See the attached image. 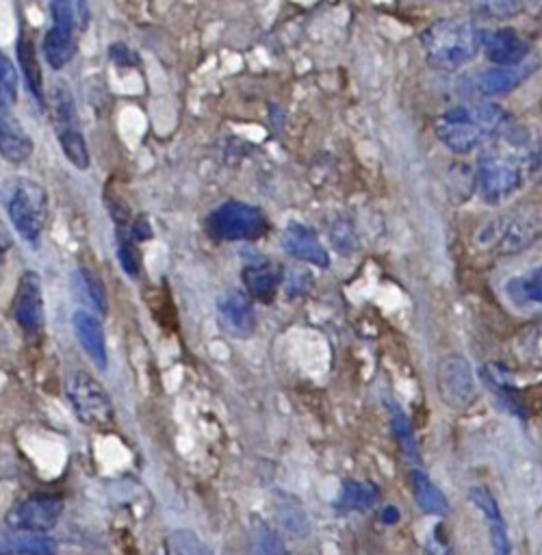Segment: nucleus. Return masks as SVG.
Returning <instances> with one entry per match:
<instances>
[{"label": "nucleus", "instance_id": "9b49d317", "mask_svg": "<svg viewBox=\"0 0 542 555\" xmlns=\"http://www.w3.org/2000/svg\"><path fill=\"white\" fill-rule=\"evenodd\" d=\"M63 514V499L50 492H35L13 505L7 525L22 533H48Z\"/></svg>", "mask_w": 542, "mask_h": 555}, {"label": "nucleus", "instance_id": "ddd939ff", "mask_svg": "<svg viewBox=\"0 0 542 555\" xmlns=\"http://www.w3.org/2000/svg\"><path fill=\"white\" fill-rule=\"evenodd\" d=\"M219 323L225 334L234 338H249L256 330V312L247 295L238 291L225 293L219 304Z\"/></svg>", "mask_w": 542, "mask_h": 555}, {"label": "nucleus", "instance_id": "a878e982", "mask_svg": "<svg viewBox=\"0 0 542 555\" xmlns=\"http://www.w3.org/2000/svg\"><path fill=\"white\" fill-rule=\"evenodd\" d=\"M525 0H473V9L483 20H509L522 11Z\"/></svg>", "mask_w": 542, "mask_h": 555}, {"label": "nucleus", "instance_id": "c85d7f7f", "mask_svg": "<svg viewBox=\"0 0 542 555\" xmlns=\"http://www.w3.org/2000/svg\"><path fill=\"white\" fill-rule=\"evenodd\" d=\"M117 258H119L121 269L130 278L139 275V254H137V249L132 245V238L121 228H117Z\"/></svg>", "mask_w": 542, "mask_h": 555}, {"label": "nucleus", "instance_id": "412c9836", "mask_svg": "<svg viewBox=\"0 0 542 555\" xmlns=\"http://www.w3.org/2000/svg\"><path fill=\"white\" fill-rule=\"evenodd\" d=\"M241 275H243L245 291L251 297H256L260 301H269L280 284L282 269L271 262H260V264H247Z\"/></svg>", "mask_w": 542, "mask_h": 555}, {"label": "nucleus", "instance_id": "bb28decb", "mask_svg": "<svg viewBox=\"0 0 542 555\" xmlns=\"http://www.w3.org/2000/svg\"><path fill=\"white\" fill-rule=\"evenodd\" d=\"M390 425L395 431L397 442L401 444V449L405 451V455L414 462H418V453H416V442H414V431L412 425L408 421V416L401 412L399 405H390Z\"/></svg>", "mask_w": 542, "mask_h": 555}, {"label": "nucleus", "instance_id": "6e6552de", "mask_svg": "<svg viewBox=\"0 0 542 555\" xmlns=\"http://www.w3.org/2000/svg\"><path fill=\"white\" fill-rule=\"evenodd\" d=\"M67 399L76 416L91 427L104 429L113 423L115 410L104 386L87 371H76L67 379Z\"/></svg>", "mask_w": 542, "mask_h": 555}, {"label": "nucleus", "instance_id": "5701e85b", "mask_svg": "<svg viewBox=\"0 0 542 555\" xmlns=\"http://www.w3.org/2000/svg\"><path fill=\"white\" fill-rule=\"evenodd\" d=\"M412 492H414L418 507L425 514H434V516L447 514L449 503H447L444 494L440 492L438 486H434V481L421 468L412 470Z\"/></svg>", "mask_w": 542, "mask_h": 555}, {"label": "nucleus", "instance_id": "6ab92c4d", "mask_svg": "<svg viewBox=\"0 0 542 555\" xmlns=\"http://www.w3.org/2000/svg\"><path fill=\"white\" fill-rule=\"evenodd\" d=\"M72 293H74L76 301H80L85 306V310L95 312V314H106V308H108L106 291L95 271H91L87 267H78L72 273Z\"/></svg>", "mask_w": 542, "mask_h": 555}, {"label": "nucleus", "instance_id": "dca6fc26", "mask_svg": "<svg viewBox=\"0 0 542 555\" xmlns=\"http://www.w3.org/2000/svg\"><path fill=\"white\" fill-rule=\"evenodd\" d=\"M33 139L13 117L11 104L0 102V156L9 163H24L33 154Z\"/></svg>", "mask_w": 542, "mask_h": 555}, {"label": "nucleus", "instance_id": "f8f14e48", "mask_svg": "<svg viewBox=\"0 0 542 555\" xmlns=\"http://www.w3.org/2000/svg\"><path fill=\"white\" fill-rule=\"evenodd\" d=\"M13 319L28 338H37L43 332V291L37 271H22L13 293Z\"/></svg>", "mask_w": 542, "mask_h": 555}, {"label": "nucleus", "instance_id": "7ed1b4c3", "mask_svg": "<svg viewBox=\"0 0 542 555\" xmlns=\"http://www.w3.org/2000/svg\"><path fill=\"white\" fill-rule=\"evenodd\" d=\"M7 215L15 232L37 247L48 221V193L43 184L30 178H13L7 186Z\"/></svg>", "mask_w": 542, "mask_h": 555}, {"label": "nucleus", "instance_id": "9d476101", "mask_svg": "<svg viewBox=\"0 0 542 555\" xmlns=\"http://www.w3.org/2000/svg\"><path fill=\"white\" fill-rule=\"evenodd\" d=\"M436 388L444 405L466 410L477 399V382L470 362L462 356H444L436 366Z\"/></svg>", "mask_w": 542, "mask_h": 555}, {"label": "nucleus", "instance_id": "f257e3e1", "mask_svg": "<svg viewBox=\"0 0 542 555\" xmlns=\"http://www.w3.org/2000/svg\"><path fill=\"white\" fill-rule=\"evenodd\" d=\"M481 35V28L466 17H442L423 30L421 43L431 67L451 72L479 52Z\"/></svg>", "mask_w": 542, "mask_h": 555}, {"label": "nucleus", "instance_id": "2eb2a0df", "mask_svg": "<svg viewBox=\"0 0 542 555\" xmlns=\"http://www.w3.org/2000/svg\"><path fill=\"white\" fill-rule=\"evenodd\" d=\"M282 247L288 256L310 262L314 267L325 269L330 264V256L325 251V247L321 245L319 236L314 230H310L308 225H301L297 221H291L282 234Z\"/></svg>", "mask_w": 542, "mask_h": 555}, {"label": "nucleus", "instance_id": "a211bd4d", "mask_svg": "<svg viewBox=\"0 0 542 555\" xmlns=\"http://www.w3.org/2000/svg\"><path fill=\"white\" fill-rule=\"evenodd\" d=\"M533 72L531 63H514V65H496L479 74L477 78V91L483 95H503L512 89H516L520 82L529 78Z\"/></svg>", "mask_w": 542, "mask_h": 555}, {"label": "nucleus", "instance_id": "1a4fd4ad", "mask_svg": "<svg viewBox=\"0 0 542 555\" xmlns=\"http://www.w3.org/2000/svg\"><path fill=\"white\" fill-rule=\"evenodd\" d=\"M52 113H54V128L59 137V145L65 158L80 171L89 167V147L85 134L80 130L78 113L72 93L65 87H56L52 93Z\"/></svg>", "mask_w": 542, "mask_h": 555}, {"label": "nucleus", "instance_id": "0eeeda50", "mask_svg": "<svg viewBox=\"0 0 542 555\" xmlns=\"http://www.w3.org/2000/svg\"><path fill=\"white\" fill-rule=\"evenodd\" d=\"M520 158L503 150H488L486 154H481L477 165V189L486 202L499 204L507 199L520 186Z\"/></svg>", "mask_w": 542, "mask_h": 555}, {"label": "nucleus", "instance_id": "aec40b11", "mask_svg": "<svg viewBox=\"0 0 542 555\" xmlns=\"http://www.w3.org/2000/svg\"><path fill=\"white\" fill-rule=\"evenodd\" d=\"M470 501L475 503V507L483 514V518H486V522H488L494 551L501 553V555L509 553L507 529H505V522H503V516H501V509H499L496 499L490 494L488 488L479 486V488H473V490H470Z\"/></svg>", "mask_w": 542, "mask_h": 555}, {"label": "nucleus", "instance_id": "f03ea898", "mask_svg": "<svg viewBox=\"0 0 542 555\" xmlns=\"http://www.w3.org/2000/svg\"><path fill=\"white\" fill-rule=\"evenodd\" d=\"M507 115L496 104L455 106L444 111L436 121L438 139L455 154H466L488 137L503 130Z\"/></svg>", "mask_w": 542, "mask_h": 555}, {"label": "nucleus", "instance_id": "393cba45", "mask_svg": "<svg viewBox=\"0 0 542 555\" xmlns=\"http://www.w3.org/2000/svg\"><path fill=\"white\" fill-rule=\"evenodd\" d=\"M505 291H507L509 299L514 304H518V306L538 304L540 301V293H542V288H540V267L531 269L525 275H518L514 280H509Z\"/></svg>", "mask_w": 542, "mask_h": 555}, {"label": "nucleus", "instance_id": "7c9ffc66", "mask_svg": "<svg viewBox=\"0 0 542 555\" xmlns=\"http://www.w3.org/2000/svg\"><path fill=\"white\" fill-rule=\"evenodd\" d=\"M169 548L176 553H206V544H202L191 531H173L169 535Z\"/></svg>", "mask_w": 542, "mask_h": 555}, {"label": "nucleus", "instance_id": "39448f33", "mask_svg": "<svg viewBox=\"0 0 542 555\" xmlns=\"http://www.w3.org/2000/svg\"><path fill=\"white\" fill-rule=\"evenodd\" d=\"M204 228L215 241H256L269 223L256 206L230 199L206 215Z\"/></svg>", "mask_w": 542, "mask_h": 555}, {"label": "nucleus", "instance_id": "2f4dec72", "mask_svg": "<svg viewBox=\"0 0 542 555\" xmlns=\"http://www.w3.org/2000/svg\"><path fill=\"white\" fill-rule=\"evenodd\" d=\"M382 520H384V522H388V525L397 522V520H399V512H397V507H384V512H382Z\"/></svg>", "mask_w": 542, "mask_h": 555}, {"label": "nucleus", "instance_id": "473e14b6", "mask_svg": "<svg viewBox=\"0 0 542 555\" xmlns=\"http://www.w3.org/2000/svg\"><path fill=\"white\" fill-rule=\"evenodd\" d=\"M11 247V236H9V232L4 230V225L0 223V254L4 251V249H9Z\"/></svg>", "mask_w": 542, "mask_h": 555}, {"label": "nucleus", "instance_id": "b1692460", "mask_svg": "<svg viewBox=\"0 0 542 555\" xmlns=\"http://www.w3.org/2000/svg\"><path fill=\"white\" fill-rule=\"evenodd\" d=\"M377 496H379V490L375 483L349 479L343 483L340 496L336 503L345 509H369L377 501Z\"/></svg>", "mask_w": 542, "mask_h": 555}, {"label": "nucleus", "instance_id": "423d86ee", "mask_svg": "<svg viewBox=\"0 0 542 555\" xmlns=\"http://www.w3.org/2000/svg\"><path fill=\"white\" fill-rule=\"evenodd\" d=\"M540 234L538 217L529 212L501 215L488 221L479 234L477 243L494 254H518L535 243Z\"/></svg>", "mask_w": 542, "mask_h": 555}, {"label": "nucleus", "instance_id": "20e7f679", "mask_svg": "<svg viewBox=\"0 0 542 555\" xmlns=\"http://www.w3.org/2000/svg\"><path fill=\"white\" fill-rule=\"evenodd\" d=\"M52 26L43 35V56L52 69L65 67L74 52L78 33L87 22V2L85 0H50Z\"/></svg>", "mask_w": 542, "mask_h": 555}, {"label": "nucleus", "instance_id": "4468645a", "mask_svg": "<svg viewBox=\"0 0 542 555\" xmlns=\"http://www.w3.org/2000/svg\"><path fill=\"white\" fill-rule=\"evenodd\" d=\"M481 46L486 59L494 65H514L525 61V56L529 54V43L514 28L507 26L486 30L481 35Z\"/></svg>", "mask_w": 542, "mask_h": 555}, {"label": "nucleus", "instance_id": "c756f323", "mask_svg": "<svg viewBox=\"0 0 542 555\" xmlns=\"http://www.w3.org/2000/svg\"><path fill=\"white\" fill-rule=\"evenodd\" d=\"M0 93L9 104L17 102V72L13 61L0 50Z\"/></svg>", "mask_w": 542, "mask_h": 555}, {"label": "nucleus", "instance_id": "f3484780", "mask_svg": "<svg viewBox=\"0 0 542 555\" xmlns=\"http://www.w3.org/2000/svg\"><path fill=\"white\" fill-rule=\"evenodd\" d=\"M72 325L76 332V338L80 343V347L85 349V353L91 358V362L98 369H106L108 364V356H106V338H104V330L100 319L95 317V312L89 310H76L72 317Z\"/></svg>", "mask_w": 542, "mask_h": 555}, {"label": "nucleus", "instance_id": "cd10ccee", "mask_svg": "<svg viewBox=\"0 0 542 555\" xmlns=\"http://www.w3.org/2000/svg\"><path fill=\"white\" fill-rule=\"evenodd\" d=\"M4 551L9 553H54L56 551V542L52 538H48L46 533H28L26 538H17L15 542L7 544Z\"/></svg>", "mask_w": 542, "mask_h": 555}, {"label": "nucleus", "instance_id": "4be33fe9", "mask_svg": "<svg viewBox=\"0 0 542 555\" xmlns=\"http://www.w3.org/2000/svg\"><path fill=\"white\" fill-rule=\"evenodd\" d=\"M17 63L20 69L24 74L26 87L33 93V98L43 104L46 102V93H43V78H41V69H39V61H37V52L33 41L26 35H20L17 39Z\"/></svg>", "mask_w": 542, "mask_h": 555}]
</instances>
